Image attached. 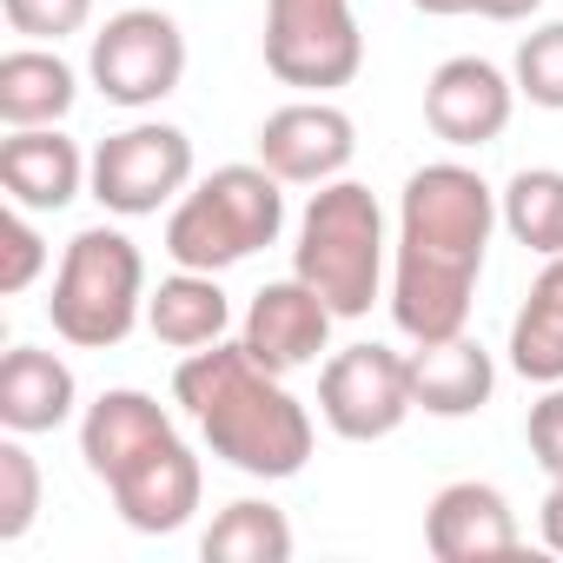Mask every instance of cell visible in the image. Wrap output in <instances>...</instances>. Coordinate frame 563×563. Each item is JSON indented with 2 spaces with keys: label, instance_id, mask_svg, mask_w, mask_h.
I'll return each mask as SVG.
<instances>
[{
  "label": "cell",
  "instance_id": "obj_1",
  "mask_svg": "<svg viewBox=\"0 0 563 563\" xmlns=\"http://www.w3.org/2000/svg\"><path fill=\"white\" fill-rule=\"evenodd\" d=\"M497 192L464 159H431L398 192L391 245V325L411 345L451 339L471 325V292L497 232Z\"/></svg>",
  "mask_w": 563,
  "mask_h": 563
},
{
  "label": "cell",
  "instance_id": "obj_2",
  "mask_svg": "<svg viewBox=\"0 0 563 563\" xmlns=\"http://www.w3.org/2000/svg\"><path fill=\"white\" fill-rule=\"evenodd\" d=\"M173 398L199 424L212 457H225L245 477L278 484V477H299L306 457H312V411L245 345L219 339L206 352H186L179 372H173Z\"/></svg>",
  "mask_w": 563,
  "mask_h": 563
},
{
  "label": "cell",
  "instance_id": "obj_3",
  "mask_svg": "<svg viewBox=\"0 0 563 563\" xmlns=\"http://www.w3.org/2000/svg\"><path fill=\"white\" fill-rule=\"evenodd\" d=\"M80 457L113 490V510L126 517V530H140V537L186 530L192 510H199V497H206L192 444L173 431L166 405L146 398V391H133V385H113V391H100L87 405V418H80Z\"/></svg>",
  "mask_w": 563,
  "mask_h": 563
},
{
  "label": "cell",
  "instance_id": "obj_4",
  "mask_svg": "<svg viewBox=\"0 0 563 563\" xmlns=\"http://www.w3.org/2000/svg\"><path fill=\"white\" fill-rule=\"evenodd\" d=\"M278 232H286V179L265 173L258 159H232L173 199L166 258L186 272H225L278 245Z\"/></svg>",
  "mask_w": 563,
  "mask_h": 563
},
{
  "label": "cell",
  "instance_id": "obj_5",
  "mask_svg": "<svg viewBox=\"0 0 563 563\" xmlns=\"http://www.w3.org/2000/svg\"><path fill=\"white\" fill-rule=\"evenodd\" d=\"M385 206L372 186L358 179H325L312 192V206L299 212V245H292V272L339 312V319H365L385 292Z\"/></svg>",
  "mask_w": 563,
  "mask_h": 563
},
{
  "label": "cell",
  "instance_id": "obj_6",
  "mask_svg": "<svg viewBox=\"0 0 563 563\" xmlns=\"http://www.w3.org/2000/svg\"><path fill=\"white\" fill-rule=\"evenodd\" d=\"M47 319L80 352H113L146 319V258L120 225H87L67 239Z\"/></svg>",
  "mask_w": 563,
  "mask_h": 563
},
{
  "label": "cell",
  "instance_id": "obj_7",
  "mask_svg": "<svg viewBox=\"0 0 563 563\" xmlns=\"http://www.w3.org/2000/svg\"><path fill=\"white\" fill-rule=\"evenodd\" d=\"M365 67V34L352 0H265V74L299 93L352 87Z\"/></svg>",
  "mask_w": 563,
  "mask_h": 563
},
{
  "label": "cell",
  "instance_id": "obj_8",
  "mask_svg": "<svg viewBox=\"0 0 563 563\" xmlns=\"http://www.w3.org/2000/svg\"><path fill=\"white\" fill-rule=\"evenodd\" d=\"M87 80L100 87L107 107H126V113L159 107L186 80V34H179V21L159 14V8L113 14L93 34V47H87Z\"/></svg>",
  "mask_w": 563,
  "mask_h": 563
},
{
  "label": "cell",
  "instance_id": "obj_9",
  "mask_svg": "<svg viewBox=\"0 0 563 563\" xmlns=\"http://www.w3.org/2000/svg\"><path fill=\"white\" fill-rule=\"evenodd\" d=\"M186 186H192V140H186V126L133 120V126H120V133H107L93 146L87 192L113 219H146V212L173 206Z\"/></svg>",
  "mask_w": 563,
  "mask_h": 563
},
{
  "label": "cell",
  "instance_id": "obj_10",
  "mask_svg": "<svg viewBox=\"0 0 563 563\" xmlns=\"http://www.w3.org/2000/svg\"><path fill=\"white\" fill-rule=\"evenodd\" d=\"M418 411L411 398V358L391 345H345L319 372V418L345 444H378Z\"/></svg>",
  "mask_w": 563,
  "mask_h": 563
},
{
  "label": "cell",
  "instance_id": "obj_11",
  "mask_svg": "<svg viewBox=\"0 0 563 563\" xmlns=\"http://www.w3.org/2000/svg\"><path fill=\"white\" fill-rule=\"evenodd\" d=\"M252 146H258V166L278 173L286 186H325V179H345V166L358 153V126H352L345 107L312 93V100H292V107L265 113Z\"/></svg>",
  "mask_w": 563,
  "mask_h": 563
},
{
  "label": "cell",
  "instance_id": "obj_12",
  "mask_svg": "<svg viewBox=\"0 0 563 563\" xmlns=\"http://www.w3.org/2000/svg\"><path fill=\"white\" fill-rule=\"evenodd\" d=\"M510 113H517V80H510L497 60L451 54V60L424 80V126H431L444 146H457V153L504 140Z\"/></svg>",
  "mask_w": 563,
  "mask_h": 563
},
{
  "label": "cell",
  "instance_id": "obj_13",
  "mask_svg": "<svg viewBox=\"0 0 563 563\" xmlns=\"http://www.w3.org/2000/svg\"><path fill=\"white\" fill-rule=\"evenodd\" d=\"M332 325H339V312L292 272V278H272V286L252 292L245 325H239V345H245L265 372L286 378V372H299V365H319Z\"/></svg>",
  "mask_w": 563,
  "mask_h": 563
},
{
  "label": "cell",
  "instance_id": "obj_14",
  "mask_svg": "<svg viewBox=\"0 0 563 563\" xmlns=\"http://www.w3.org/2000/svg\"><path fill=\"white\" fill-rule=\"evenodd\" d=\"M517 543H523V530H517V510L497 484L457 477L424 510V550L438 563H484V556H510Z\"/></svg>",
  "mask_w": 563,
  "mask_h": 563
},
{
  "label": "cell",
  "instance_id": "obj_15",
  "mask_svg": "<svg viewBox=\"0 0 563 563\" xmlns=\"http://www.w3.org/2000/svg\"><path fill=\"white\" fill-rule=\"evenodd\" d=\"M93 159L60 133V126H14L0 140V186H8V206L27 212H60L87 192Z\"/></svg>",
  "mask_w": 563,
  "mask_h": 563
},
{
  "label": "cell",
  "instance_id": "obj_16",
  "mask_svg": "<svg viewBox=\"0 0 563 563\" xmlns=\"http://www.w3.org/2000/svg\"><path fill=\"white\" fill-rule=\"evenodd\" d=\"M405 358H411V398H418V411H431V418H471V411H484L490 391H497V365H490V352H484L471 332L431 339V345H418V352H405Z\"/></svg>",
  "mask_w": 563,
  "mask_h": 563
},
{
  "label": "cell",
  "instance_id": "obj_17",
  "mask_svg": "<svg viewBox=\"0 0 563 563\" xmlns=\"http://www.w3.org/2000/svg\"><path fill=\"white\" fill-rule=\"evenodd\" d=\"M80 405V385H74V365L60 352H41V345H14L0 358V424L21 431V438H41V431H60Z\"/></svg>",
  "mask_w": 563,
  "mask_h": 563
},
{
  "label": "cell",
  "instance_id": "obj_18",
  "mask_svg": "<svg viewBox=\"0 0 563 563\" xmlns=\"http://www.w3.org/2000/svg\"><path fill=\"white\" fill-rule=\"evenodd\" d=\"M146 332L173 352H206L232 332V299L219 292V272H186L173 265V278L146 292Z\"/></svg>",
  "mask_w": 563,
  "mask_h": 563
},
{
  "label": "cell",
  "instance_id": "obj_19",
  "mask_svg": "<svg viewBox=\"0 0 563 563\" xmlns=\"http://www.w3.org/2000/svg\"><path fill=\"white\" fill-rule=\"evenodd\" d=\"M80 100V74L54 54V47H14L0 54V120L14 126H60Z\"/></svg>",
  "mask_w": 563,
  "mask_h": 563
},
{
  "label": "cell",
  "instance_id": "obj_20",
  "mask_svg": "<svg viewBox=\"0 0 563 563\" xmlns=\"http://www.w3.org/2000/svg\"><path fill=\"white\" fill-rule=\"evenodd\" d=\"M510 372L530 385H563V258H543L530 299L510 319Z\"/></svg>",
  "mask_w": 563,
  "mask_h": 563
},
{
  "label": "cell",
  "instance_id": "obj_21",
  "mask_svg": "<svg viewBox=\"0 0 563 563\" xmlns=\"http://www.w3.org/2000/svg\"><path fill=\"white\" fill-rule=\"evenodd\" d=\"M206 563H286L292 556V523L265 497H239L212 517V530L199 537Z\"/></svg>",
  "mask_w": 563,
  "mask_h": 563
},
{
  "label": "cell",
  "instance_id": "obj_22",
  "mask_svg": "<svg viewBox=\"0 0 563 563\" xmlns=\"http://www.w3.org/2000/svg\"><path fill=\"white\" fill-rule=\"evenodd\" d=\"M497 219L504 232L537 252V258H563V173L556 166H523L510 173V186L497 192Z\"/></svg>",
  "mask_w": 563,
  "mask_h": 563
},
{
  "label": "cell",
  "instance_id": "obj_23",
  "mask_svg": "<svg viewBox=\"0 0 563 563\" xmlns=\"http://www.w3.org/2000/svg\"><path fill=\"white\" fill-rule=\"evenodd\" d=\"M510 80L530 107L543 113H563V21H543L517 41V60H510Z\"/></svg>",
  "mask_w": 563,
  "mask_h": 563
},
{
  "label": "cell",
  "instance_id": "obj_24",
  "mask_svg": "<svg viewBox=\"0 0 563 563\" xmlns=\"http://www.w3.org/2000/svg\"><path fill=\"white\" fill-rule=\"evenodd\" d=\"M41 517V464L21 444V431L0 438V543H21Z\"/></svg>",
  "mask_w": 563,
  "mask_h": 563
},
{
  "label": "cell",
  "instance_id": "obj_25",
  "mask_svg": "<svg viewBox=\"0 0 563 563\" xmlns=\"http://www.w3.org/2000/svg\"><path fill=\"white\" fill-rule=\"evenodd\" d=\"M0 14L21 41H41V47H60L67 34H80L93 21V0H0Z\"/></svg>",
  "mask_w": 563,
  "mask_h": 563
},
{
  "label": "cell",
  "instance_id": "obj_26",
  "mask_svg": "<svg viewBox=\"0 0 563 563\" xmlns=\"http://www.w3.org/2000/svg\"><path fill=\"white\" fill-rule=\"evenodd\" d=\"M0 252H8V265H0V292H27L47 272V239H41L27 206H8V219H0Z\"/></svg>",
  "mask_w": 563,
  "mask_h": 563
},
{
  "label": "cell",
  "instance_id": "obj_27",
  "mask_svg": "<svg viewBox=\"0 0 563 563\" xmlns=\"http://www.w3.org/2000/svg\"><path fill=\"white\" fill-rule=\"evenodd\" d=\"M523 438H530L537 471L543 477H563V385H543V398L523 418Z\"/></svg>",
  "mask_w": 563,
  "mask_h": 563
},
{
  "label": "cell",
  "instance_id": "obj_28",
  "mask_svg": "<svg viewBox=\"0 0 563 563\" xmlns=\"http://www.w3.org/2000/svg\"><path fill=\"white\" fill-rule=\"evenodd\" d=\"M537 530H543V543L563 556V477H550V490H543V504H537Z\"/></svg>",
  "mask_w": 563,
  "mask_h": 563
},
{
  "label": "cell",
  "instance_id": "obj_29",
  "mask_svg": "<svg viewBox=\"0 0 563 563\" xmlns=\"http://www.w3.org/2000/svg\"><path fill=\"white\" fill-rule=\"evenodd\" d=\"M543 8V0H471V14H484V21H530Z\"/></svg>",
  "mask_w": 563,
  "mask_h": 563
},
{
  "label": "cell",
  "instance_id": "obj_30",
  "mask_svg": "<svg viewBox=\"0 0 563 563\" xmlns=\"http://www.w3.org/2000/svg\"><path fill=\"white\" fill-rule=\"evenodd\" d=\"M418 14H438V21H451V14H471V0H411Z\"/></svg>",
  "mask_w": 563,
  "mask_h": 563
}]
</instances>
